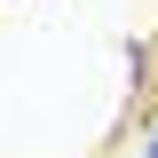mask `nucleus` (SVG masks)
<instances>
[{
	"label": "nucleus",
	"instance_id": "obj_1",
	"mask_svg": "<svg viewBox=\"0 0 158 158\" xmlns=\"http://www.w3.org/2000/svg\"><path fill=\"white\" fill-rule=\"evenodd\" d=\"M142 158H158V135H150V142H142Z\"/></svg>",
	"mask_w": 158,
	"mask_h": 158
}]
</instances>
